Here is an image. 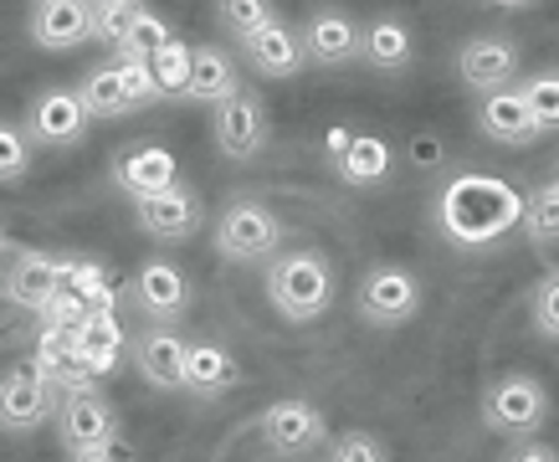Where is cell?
<instances>
[{
	"label": "cell",
	"mask_w": 559,
	"mask_h": 462,
	"mask_svg": "<svg viewBox=\"0 0 559 462\" xmlns=\"http://www.w3.org/2000/svg\"><path fill=\"white\" fill-rule=\"evenodd\" d=\"M267 304L288 324H313L334 308V262L319 247L277 252L267 262Z\"/></svg>",
	"instance_id": "obj_1"
},
{
	"label": "cell",
	"mask_w": 559,
	"mask_h": 462,
	"mask_svg": "<svg viewBox=\"0 0 559 462\" xmlns=\"http://www.w3.org/2000/svg\"><path fill=\"white\" fill-rule=\"evenodd\" d=\"M211 247L226 262H237V268L272 262V257L283 252V222H277V211L267 201L237 196V201L221 205V216L211 222Z\"/></svg>",
	"instance_id": "obj_2"
},
{
	"label": "cell",
	"mask_w": 559,
	"mask_h": 462,
	"mask_svg": "<svg viewBox=\"0 0 559 462\" xmlns=\"http://www.w3.org/2000/svg\"><path fill=\"white\" fill-rule=\"evenodd\" d=\"M483 422H488V431L513 437V442L534 437L549 422V391H544V380L524 376V370L498 376L488 386V395H483Z\"/></svg>",
	"instance_id": "obj_3"
},
{
	"label": "cell",
	"mask_w": 559,
	"mask_h": 462,
	"mask_svg": "<svg viewBox=\"0 0 559 462\" xmlns=\"http://www.w3.org/2000/svg\"><path fill=\"white\" fill-rule=\"evenodd\" d=\"M21 129H26V139H32V150H72V144H83L87 139L93 114H87V103H83L78 87L51 83V87H41V93L26 103Z\"/></svg>",
	"instance_id": "obj_4"
},
{
	"label": "cell",
	"mask_w": 559,
	"mask_h": 462,
	"mask_svg": "<svg viewBox=\"0 0 559 462\" xmlns=\"http://www.w3.org/2000/svg\"><path fill=\"white\" fill-rule=\"evenodd\" d=\"M426 304L421 277L401 268V262H380L359 283V319L370 329H406Z\"/></svg>",
	"instance_id": "obj_5"
},
{
	"label": "cell",
	"mask_w": 559,
	"mask_h": 462,
	"mask_svg": "<svg viewBox=\"0 0 559 462\" xmlns=\"http://www.w3.org/2000/svg\"><path fill=\"white\" fill-rule=\"evenodd\" d=\"M51 427H57V442H62L68 458H83V452H98V447L119 442V411H114V401L98 386L62 391V406L51 416Z\"/></svg>",
	"instance_id": "obj_6"
},
{
	"label": "cell",
	"mask_w": 559,
	"mask_h": 462,
	"mask_svg": "<svg viewBox=\"0 0 559 462\" xmlns=\"http://www.w3.org/2000/svg\"><path fill=\"white\" fill-rule=\"evenodd\" d=\"M524 78V57H519V42L503 32H477L457 47V83L477 98H492V93H509Z\"/></svg>",
	"instance_id": "obj_7"
},
{
	"label": "cell",
	"mask_w": 559,
	"mask_h": 462,
	"mask_svg": "<svg viewBox=\"0 0 559 462\" xmlns=\"http://www.w3.org/2000/svg\"><path fill=\"white\" fill-rule=\"evenodd\" d=\"M257 437L267 442L272 458H308V452L329 447V422L308 395H283L257 416Z\"/></svg>",
	"instance_id": "obj_8"
},
{
	"label": "cell",
	"mask_w": 559,
	"mask_h": 462,
	"mask_svg": "<svg viewBox=\"0 0 559 462\" xmlns=\"http://www.w3.org/2000/svg\"><path fill=\"white\" fill-rule=\"evenodd\" d=\"M57 406H62V391L36 365H16L0 376V431H11V437L36 431L57 416Z\"/></svg>",
	"instance_id": "obj_9"
},
{
	"label": "cell",
	"mask_w": 559,
	"mask_h": 462,
	"mask_svg": "<svg viewBox=\"0 0 559 462\" xmlns=\"http://www.w3.org/2000/svg\"><path fill=\"white\" fill-rule=\"evenodd\" d=\"M129 304H134L154 329H170L175 319H186V308H190L186 268L170 262V257H150L134 273V283H129Z\"/></svg>",
	"instance_id": "obj_10"
},
{
	"label": "cell",
	"mask_w": 559,
	"mask_h": 462,
	"mask_svg": "<svg viewBox=\"0 0 559 462\" xmlns=\"http://www.w3.org/2000/svg\"><path fill=\"white\" fill-rule=\"evenodd\" d=\"M298 42H304L308 68L340 72L359 62V21L344 5H313L308 21L298 26Z\"/></svg>",
	"instance_id": "obj_11"
},
{
	"label": "cell",
	"mask_w": 559,
	"mask_h": 462,
	"mask_svg": "<svg viewBox=\"0 0 559 462\" xmlns=\"http://www.w3.org/2000/svg\"><path fill=\"white\" fill-rule=\"evenodd\" d=\"M211 139H216V150L226 154V159H257L272 139L267 103L241 87L237 98H226L221 108H211Z\"/></svg>",
	"instance_id": "obj_12"
},
{
	"label": "cell",
	"mask_w": 559,
	"mask_h": 462,
	"mask_svg": "<svg viewBox=\"0 0 559 462\" xmlns=\"http://www.w3.org/2000/svg\"><path fill=\"white\" fill-rule=\"evenodd\" d=\"M329 170L344 186L374 190L390 180V144L380 134H359V129H329Z\"/></svg>",
	"instance_id": "obj_13"
},
{
	"label": "cell",
	"mask_w": 559,
	"mask_h": 462,
	"mask_svg": "<svg viewBox=\"0 0 559 462\" xmlns=\"http://www.w3.org/2000/svg\"><path fill=\"white\" fill-rule=\"evenodd\" d=\"M134 222L154 241H186L201 232V196L180 180V186L159 190L150 201H134Z\"/></svg>",
	"instance_id": "obj_14"
},
{
	"label": "cell",
	"mask_w": 559,
	"mask_h": 462,
	"mask_svg": "<svg viewBox=\"0 0 559 462\" xmlns=\"http://www.w3.org/2000/svg\"><path fill=\"white\" fill-rule=\"evenodd\" d=\"M26 32L41 51H72L93 42V0H41L26 11Z\"/></svg>",
	"instance_id": "obj_15"
},
{
	"label": "cell",
	"mask_w": 559,
	"mask_h": 462,
	"mask_svg": "<svg viewBox=\"0 0 559 462\" xmlns=\"http://www.w3.org/2000/svg\"><path fill=\"white\" fill-rule=\"evenodd\" d=\"M186 350H190V340H180L175 329L150 324L129 344V359H134V370L150 380L154 391H186Z\"/></svg>",
	"instance_id": "obj_16"
},
{
	"label": "cell",
	"mask_w": 559,
	"mask_h": 462,
	"mask_svg": "<svg viewBox=\"0 0 559 462\" xmlns=\"http://www.w3.org/2000/svg\"><path fill=\"white\" fill-rule=\"evenodd\" d=\"M241 62H247L257 78H272V83H288V78H298V72L308 68L304 42H298V26H288V21L277 16L267 32H257L252 42L241 47Z\"/></svg>",
	"instance_id": "obj_17"
},
{
	"label": "cell",
	"mask_w": 559,
	"mask_h": 462,
	"mask_svg": "<svg viewBox=\"0 0 559 462\" xmlns=\"http://www.w3.org/2000/svg\"><path fill=\"white\" fill-rule=\"evenodd\" d=\"M114 186H119L129 201H150L159 190L180 186V165H175V154L159 150V144H134V150L114 165Z\"/></svg>",
	"instance_id": "obj_18"
},
{
	"label": "cell",
	"mask_w": 559,
	"mask_h": 462,
	"mask_svg": "<svg viewBox=\"0 0 559 462\" xmlns=\"http://www.w3.org/2000/svg\"><path fill=\"white\" fill-rule=\"evenodd\" d=\"M477 129H483L492 144H503V150H524V144L539 139V123L528 114V103L519 98V87L492 93V98H477Z\"/></svg>",
	"instance_id": "obj_19"
},
{
	"label": "cell",
	"mask_w": 559,
	"mask_h": 462,
	"mask_svg": "<svg viewBox=\"0 0 559 462\" xmlns=\"http://www.w3.org/2000/svg\"><path fill=\"white\" fill-rule=\"evenodd\" d=\"M241 93V68L237 57L226 47H195V68H190V87H186V103H201V108H221L226 98Z\"/></svg>",
	"instance_id": "obj_20"
},
{
	"label": "cell",
	"mask_w": 559,
	"mask_h": 462,
	"mask_svg": "<svg viewBox=\"0 0 559 462\" xmlns=\"http://www.w3.org/2000/svg\"><path fill=\"white\" fill-rule=\"evenodd\" d=\"M57 293H62V257L21 252L16 268L5 273V298L21 308H32V313H41Z\"/></svg>",
	"instance_id": "obj_21"
},
{
	"label": "cell",
	"mask_w": 559,
	"mask_h": 462,
	"mask_svg": "<svg viewBox=\"0 0 559 462\" xmlns=\"http://www.w3.org/2000/svg\"><path fill=\"white\" fill-rule=\"evenodd\" d=\"M416 57L411 26L401 16H374L359 26V62L374 72H406Z\"/></svg>",
	"instance_id": "obj_22"
},
{
	"label": "cell",
	"mask_w": 559,
	"mask_h": 462,
	"mask_svg": "<svg viewBox=\"0 0 559 462\" xmlns=\"http://www.w3.org/2000/svg\"><path fill=\"white\" fill-rule=\"evenodd\" d=\"M237 380H241V365L231 359V350H226V344L190 340V350H186V391L190 395L216 401V395H226Z\"/></svg>",
	"instance_id": "obj_23"
},
{
	"label": "cell",
	"mask_w": 559,
	"mask_h": 462,
	"mask_svg": "<svg viewBox=\"0 0 559 462\" xmlns=\"http://www.w3.org/2000/svg\"><path fill=\"white\" fill-rule=\"evenodd\" d=\"M123 324L119 319H87L83 329H78V359H83V370L93 380L108 376V370H119L123 359Z\"/></svg>",
	"instance_id": "obj_24"
},
{
	"label": "cell",
	"mask_w": 559,
	"mask_h": 462,
	"mask_svg": "<svg viewBox=\"0 0 559 462\" xmlns=\"http://www.w3.org/2000/svg\"><path fill=\"white\" fill-rule=\"evenodd\" d=\"M78 93H83V103H87V114H93V123H98V119H129V114H134V103H129V93H123L119 68H114V62H98V68H87L83 83H78Z\"/></svg>",
	"instance_id": "obj_25"
},
{
	"label": "cell",
	"mask_w": 559,
	"mask_h": 462,
	"mask_svg": "<svg viewBox=\"0 0 559 462\" xmlns=\"http://www.w3.org/2000/svg\"><path fill=\"white\" fill-rule=\"evenodd\" d=\"M519 98L528 103L539 134H559V68H539L519 78Z\"/></svg>",
	"instance_id": "obj_26"
},
{
	"label": "cell",
	"mask_w": 559,
	"mask_h": 462,
	"mask_svg": "<svg viewBox=\"0 0 559 462\" xmlns=\"http://www.w3.org/2000/svg\"><path fill=\"white\" fill-rule=\"evenodd\" d=\"M190 68H195V47L175 36L170 47H165V51H159V57H154V62H150V72H154V87H159V103L186 98V87H190Z\"/></svg>",
	"instance_id": "obj_27"
},
{
	"label": "cell",
	"mask_w": 559,
	"mask_h": 462,
	"mask_svg": "<svg viewBox=\"0 0 559 462\" xmlns=\"http://www.w3.org/2000/svg\"><path fill=\"white\" fill-rule=\"evenodd\" d=\"M144 11H150V5H139V0H98V5H93V42L119 51L123 36L134 32Z\"/></svg>",
	"instance_id": "obj_28"
},
{
	"label": "cell",
	"mask_w": 559,
	"mask_h": 462,
	"mask_svg": "<svg viewBox=\"0 0 559 462\" xmlns=\"http://www.w3.org/2000/svg\"><path fill=\"white\" fill-rule=\"evenodd\" d=\"M216 21L231 36H237L241 47H247L257 32H267L272 21H277V5H267V0H221V5H216Z\"/></svg>",
	"instance_id": "obj_29"
},
{
	"label": "cell",
	"mask_w": 559,
	"mask_h": 462,
	"mask_svg": "<svg viewBox=\"0 0 559 462\" xmlns=\"http://www.w3.org/2000/svg\"><path fill=\"white\" fill-rule=\"evenodd\" d=\"M175 42V32H170V21L159 16V11H144L139 16V26L129 36H123V47H119V57H134V62H154L159 51Z\"/></svg>",
	"instance_id": "obj_30"
},
{
	"label": "cell",
	"mask_w": 559,
	"mask_h": 462,
	"mask_svg": "<svg viewBox=\"0 0 559 462\" xmlns=\"http://www.w3.org/2000/svg\"><path fill=\"white\" fill-rule=\"evenodd\" d=\"M32 139H26V129L21 123H5L0 119V186H16V180H26V170H32Z\"/></svg>",
	"instance_id": "obj_31"
},
{
	"label": "cell",
	"mask_w": 559,
	"mask_h": 462,
	"mask_svg": "<svg viewBox=\"0 0 559 462\" xmlns=\"http://www.w3.org/2000/svg\"><path fill=\"white\" fill-rule=\"evenodd\" d=\"M524 232L539 241H555L559 237V186H544L528 196L524 205Z\"/></svg>",
	"instance_id": "obj_32"
},
{
	"label": "cell",
	"mask_w": 559,
	"mask_h": 462,
	"mask_svg": "<svg viewBox=\"0 0 559 462\" xmlns=\"http://www.w3.org/2000/svg\"><path fill=\"white\" fill-rule=\"evenodd\" d=\"M329 462H390V447L374 431H344L340 442H329Z\"/></svg>",
	"instance_id": "obj_33"
},
{
	"label": "cell",
	"mask_w": 559,
	"mask_h": 462,
	"mask_svg": "<svg viewBox=\"0 0 559 462\" xmlns=\"http://www.w3.org/2000/svg\"><path fill=\"white\" fill-rule=\"evenodd\" d=\"M114 68H119V83H123V93H129V103H134V114H139V108H150V103H159V87H154L150 62L114 57Z\"/></svg>",
	"instance_id": "obj_34"
},
{
	"label": "cell",
	"mask_w": 559,
	"mask_h": 462,
	"mask_svg": "<svg viewBox=\"0 0 559 462\" xmlns=\"http://www.w3.org/2000/svg\"><path fill=\"white\" fill-rule=\"evenodd\" d=\"M528 313H534V329H539L544 340H559V273H549L539 288H534Z\"/></svg>",
	"instance_id": "obj_35"
},
{
	"label": "cell",
	"mask_w": 559,
	"mask_h": 462,
	"mask_svg": "<svg viewBox=\"0 0 559 462\" xmlns=\"http://www.w3.org/2000/svg\"><path fill=\"white\" fill-rule=\"evenodd\" d=\"M498 462H559V452L549 442H534V437H524V442H509V452Z\"/></svg>",
	"instance_id": "obj_36"
},
{
	"label": "cell",
	"mask_w": 559,
	"mask_h": 462,
	"mask_svg": "<svg viewBox=\"0 0 559 462\" xmlns=\"http://www.w3.org/2000/svg\"><path fill=\"white\" fill-rule=\"evenodd\" d=\"M68 462H134V447L119 437L114 447H98V452H83V458H68Z\"/></svg>",
	"instance_id": "obj_37"
},
{
	"label": "cell",
	"mask_w": 559,
	"mask_h": 462,
	"mask_svg": "<svg viewBox=\"0 0 559 462\" xmlns=\"http://www.w3.org/2000/svg\"><path fill=\"white\" fill-rule=\"evenodd\" d=\"M0 252H5V226H0Z\"/></svg>",
	"instance_id": "obj_38"
},
{
	"label": "cell",
	"mask_w": 559,
	"mask_h": 462,
	"mask_svg": "<svg viewBox=\"0 0 559 462\" xmlns=\"http://www.w3.org/2000/svg\"><path fill=\"white\" fill-rule=\"evenodd\" d=\"M555 186H559V180H555Z\"/></svg>",
	"instance_id": "obj_39"
}]
</instances>
